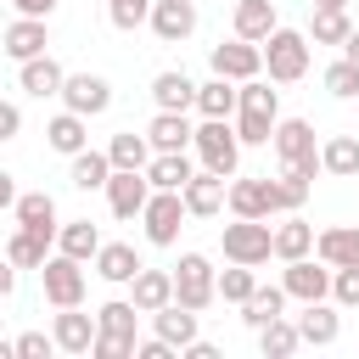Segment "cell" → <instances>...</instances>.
<instances>
[{
	"label": "cell",
	"mask_w": 359,
	"mask_h": 359,
	"mask_svg": "<svg viewBox=\"0 0 359 359\" xmlns=\"http://www.w3.org/2000/svg\"><path fill=\"white\" fill-rule=\"evenodd\" d=\"M17 67H22V73H17V84H22L28 95H39V101H45V95H56V90H62V79H67V67H62L50 50H39V56H28V62H17Z\"/></svg>",
	"instance_id": "cell-18"
},
{
	"label": "cell",
	"mask_w": 359,
	"mask_h": 359,
	"mask_svg": "<svg viewBox=\"0 0 359 359\" xmlns=\"http://www.w3.org/2000/svg\"><path fill=\"white\" fill-rule=\"evenodd\" d=\"M0 337H6V331H0Z\"/></svg>",
	"instance_id": "cell-54"
},
{
	"label": "cell",
	"mask_w": 359,
	"mask_h": 359,
	"mask_svg": "<svg viewBox=\"0 0 359 359\" xmlns=\"http://www.w3.org/2000/svg\"><path fill=\"white\" fill-rule=\"evenodd\" d=\"M180 348H168L163 337H151V342H135V359H174Z\"/></svg>",
	"instance_id": "cell-47"
},
{
	"label": "cell",
	"mask_w": 359,
	"mask_h": 359,
	"mask_svg": "<svg viewBox=\"0 0 359 359\" xmlns=\"http://www.w3.org/2000/svg\"><path fill=\"white\" fill-rule=\"evenodd\" d=\"M174 275V303L180 309H191V314H202L208 303H213V264H208V252H180V264L168 269Z\"/></svg>",
	"instance_id": "cell-3"
},
{
	"label": "cell",
	"mask_w": 359,
	"mask_h": 359,
	"mask_svg": "<svg viewBox=\"0 0 359 359\" xmlns=\"http://www.w3.org/2000/svg\"><path fill=\"white\" fill-rule=\"evenodd\" d=\"M252 286H258L252 264H230V269H219V275H213V297H224V303H247V297H252Z\"/></svg>",
	"instance_id": "cell-38"
},
{
	"label": "cell",
	"mask_w": 359,
	"mask_h": 359,
	"mask_svg": "<svg viewBox=\"0 0 359 359\" xmlns=\"http://www.w3.org/2000/svg\"><path fill=\"white\" fill-rule=\"evenodd\" d=\"M90 264H95V275H101L107 286H129V280H135V269H140V252H135L129 241H101Z\"/></svg>",
	"instance_id": "cell-16"
},
{
	"label": "cell",
	"mask_w": 359,
	"mask_h": 359,
	"mask_svg": "<svg viewBox=\"0 0 359 359\" xmlns=\"http://www.w3.org/2000/svg\"><path fill=\"white\" fill-rule=\"evenodd\" d=\"M39 280H45V303L50 309H79L84 303V264L67 258V252H50L39 264Z\"/></svg>",
	"instance_id": "cell-5"
},
{
	"label": "cell",
	"mask_w": 359,
	"mask_h": 359,
	"mask_svg": "<svg viewBox=\"0 0 359 359\" xmlns=\"http://www.w3.org/2000/svg\"><path fill=\"white\" fill-rule=\"evenodd\" d=\"M11 213H17L22 230H39V236L56 241V224H62V219H56V196H50V191H22V196L11 202Z\"/></svg>",
	"instance_id": "cell-19"
},
{
	"label": "cell",
	"mask_w": 359,
	"mask_h": 359,
	"mask_svg": "<svg viewBox=\"0 0 359 359\" xmlns=\"http://www.w3.org/2000/svg\"><path fill=\"white\" fill-rule=\"evenodd\" d=\"M50 342H56L62 353H90V342H95V314L62 309V314L50 320Z\"/></svg>",
	"instance_id": "cell-22"
},
{
	"label": "cell",
	"mask_w": 359,
	"mask_h": 359,
	"mask_svg": "<svg viewBox=\"0 0 359 359\" xmlns=\"http://www.w3.org/2000/svg\"><path fill=\"white\" fill-rule=\"evenodd\" d=\"M101 191H107V208H112V219H140V208H146V196H151V185H146V168H112Z\"/></svg>",
	"instance_id": "cell-8"
},
{
	"label": "cell",
	"mask_w": 359,
	"mask_h": 359,
	"mask_svg": "<svg viewBox=\"0 0 359 359\" xmlns=\"http://www.w3.org/2000/svg\"><path fill=\"white\" fill-rule=\"evenodd\" d=\"M353 101H359V95H353Z\"/></svg>",
	"instance_id": "cell-53"
},
{
	"label": "cell",
	"mask_w": 359,
	"mask_h": 359,
	"mask_svg": "<svg viewBox=\"0 0 359 359\" xmlns=\"http://www.w3.org/2000/svg\"><path fill=\"white\" fill-rule=\"evenodd\" d=\"M264 73H269V84H297L303 73H309V34L303 28H269L264 34Z\"/></svg>",
	"instance_id": "cell-1"
},
{
	"label": "cell",
	"mask_w": 359,
	"mask_h": 359,
	"mask_svg": "<svg viewBox=\"0 0 359 359\" xmlns=\"http://www.w3.org/2000/svg\"><path fill=\"white\" fill-rule=\"evenodd\" d=\"M320 168L337 174V180H353L359 174V135H331L320 146Z\"/></svg>",
	"instance_id": "cell-31"
},
{
	"label": "cell",
	"mask_w": 359,
	"mask_h": 359,
	"mask_svg": "<svg viewBox=\"0 0 359 359\" xmlns=\"http://www.w3.org/2000/svg\"><path fill=\"white\" fill-rule=\"evenodd\" d=\"M314 252V224L309 219H286V224H275L269 230V258H280V264H292V258H309Z\"/></svg>",
	"instance_id": "cell-20"
},
{
	"label": "cell",
	"mask_w": 359,
	"mask_h": 359,
	"mask_svg": "<svg viewBox=\"0 0 359 359\" xmlns=\"http://www.w3.org/2000/svg\"><path fill=\"white\" fill-rule=\"evenodd\" d=\"M219 247H224L230 264H252V269L269 264V219H236V224H224Z\"/></svg>",
	"instance_id": "cell-6"
},
{
	"label": "cell",
	"mask_w": 359,
	"mask_h": 359,
	"mask_svg": "<svg viewBox=\"0 0 359 359\" xmlns=\"http://www.w3.org/2000/svg\"><path fill=\"white\" fill-rule=\"evenodd\" d=\"M275 314H286V292H280V286H252V297L241 303V320L258 331V325H269Z\"/></svg>",
	"instance_id": "cell-37"
},
{
	"label": "cell",
	"mask_w": 359,
	"mask_h": 359,
	"mask_svg": "<svg viewBox=\"0 0 359 359\" xmlns=\"http://www.w3.org/2000/svg\"><path fill=\"white\" fill-rule=\"evenodd\" d=\"M11 202H17V185H11V174H6V168H0V213H6V208H11Z\"/></svg>",
	"instance_id": "cell-50"
},
{
	"label": "cell",
	"mask_w": 359,
	"mask_h": 359,
	"mask_svg": "<svg viewBox=\"0 0 359 359\" xmlns=\"http://www.w3.org/2000/svg\"><path fill=\"white\" fill-rule=\"evenodd\" d=\"M269 146H275V157H280V163H297V157H314V151H320V146H314V123H309V118H275Z\"/></svg>",
	"instance_id": "cell-15"
},
{
	"label": "cell",
	"mask_w": 359,
	"mask_h": 359,
	"mask_svg": "<svg viewBox=\"0 0 359 359\" xmlns=\"http://www.w3.org/2000/svg\"><path fill=\"white\" fill-rule=\"evenodd\" d=\"M11 292H17V264H11V258H0V303H6Z\"/></svg>",
	"instance_id": "cell-49"
},
{
	"label": "cell",
	"mask_w": 359,
	"mask_h": 359,
	"mask_svg": "<svg viewBox=\"0 0 359 359\" xmlns=\"http://www.w3.org/2000/svg\"><path fill=\"white\" fill-rule=\"evenodd\" d=\"M230 28H236V39L264 45V34H269V28H280V11H275V0H236Z\"/></svg>",
	"instance_id": "cell-17"
},
{
	"label": "cell",
	"mask_w": 359,
	"mask_h": 359,
	"mask_svg": "<svg viewBox=\"0 0 359 359\" xmlns=\"http://www.w3.org/2000/svg\"><path fill=\"white\" fill-rule=\"evenodd\" d=\"M314 258L342 269V264H359V224H331L314 236Z\"/></svg>",
	"instance_id": "cell-23"
},
{
	"label": "cell",
	"mask_w": 359,
	"mask_h": 359,
	"mask_svg": "<svg viewBox=\"0 0 359 359\" xmlns=\"http://www.w3.org/2000/svg\"><path fill=\"white\" fill-rule=\"evenodd\" d=\"M146 140H151V151H191V123H185V112H157V118L146 123Z\"/></svg>",
	"instance_id": "cell-28"
},
{
	"label": "cell",
	"mask_w": 359,
	"mask_h": 359,
	"mask_svg": "<svg viewBox=\"0 0 359 359\" xmlns=\"http://www.w3.org/2000/svg\"><path fill=\"white\" fill-rule=\"evenodd\" d=\"M224 174H213V168H196L185 185H180V202H185V213L191 219H213L219 208H224Z\"/></svg>",
	"instance_id": "cell-12"
},
{
	"label": "cell",
	"mask_w": 359,
	"mask_h": 359,
	"mask_svg": "<svg viewBox=\"0 0 359 359\" xmlns=\"http://www.w3.org/2000/svg\"><path fill=\"white\" fill-rule=\"evenodd\" d=\"M45 146L50 151H62V157H73V151H84L90 146V118H79V112H56L50 123H45Z\"/></svg>",
	"instance_id": "cell-24"
},
{
	"label": "cell",
	"mask_w": 359,
	"mask_h": 359,
	"mask_svg": "<svg viewBox=\"0 0 359 359\" xmlns=\"http://www.w3.org/2000/svg\"><path fill=\"white\" fill-rule=\"evenodd\" d=\"M129 303L140 309V314H151V309H163V303H174V275L168 269H135V280H129Z\"/></svg>",
	"instance_id": "cell-21"
},
{
	"label": "cell",
	"mask_w": 359,
	"mask_h": 359,
	"mask_svg": "<svg viewBox=\"0 0 359 359\" xmlns=\"http://www.w3.org/2000/svg\"><path fill=\"white\" fill-rule=\"evenodd\" d=\"M196 112L202 118H236V84L230 79H208V84H196Z\"/></svg>",
	"instance_id": "cell-34"
},
{
	"label": "cell",
	"mask_w": 359,
	"mask_h": 359,
	"mask_svg": "<svg viewBox=\"0 0 359 359\" xmlns=\"http://www.w3.org/2000/svg\"><path fill=\"white\" fill-rule=\"evenodd\" d=\"M185 202H180V191H151L146 196V208H140V224H146V241L151 247H174L180 241V230H185Z\"/></svg>",
	"instance_id": "cell-4"
},
{
	"label": "cell",
	"mask_w": 359,
	"mask_h": 359,
	"mask_svg": "<svg viewBox=\"0 0 359 359\" xmlns=\"http://www.w3.org/2000/svg\"><path fill=\"white\" fill-rule=\"evenodd\" d=\"M107 174H112V157H107V151H90V146H84V151H73L67 180H73L79 191H101V185H107Z\"/></svg>",
	"instance_id": "cell-35"
},
{
	"label": "cell",
	"mask_w": 359,
	"mask_h": 359,
	"mask_svg": "<svg viewBox=\"0 0 359 359\" xmlns=\"http://www.w3.org/2000/svg\"><path fill=\"white\" fill-rule=\"evenodd\" d=\"M151 101H157V112H191V107H196V84L168 67V73L151 79Z\"/></svg>",
	"instance_id": "cell-26"
},
{
	"label": "cell",
	"mask_w": 359,
	"mask_h": 359,
	"mask_svg": "<svg viewBox=\"0 0 359 359\" xmlns=\"http://www.w3.org/2000/svg\"><path fill=\"white\" fill-rule=\"evenodd\" d=\"M191 174H196L191 151H151V163H146V185L151 191H180Z\"/></svg>",
	"instance_id": "cell-25"
},
{
	"label": "cell",
	"mask_w": 359,
	"mask_h": 359,
	"mask_svg": "<svg viewBox=\"0 0 359 359\" xmlns=\"http://www.w3.org/2000/svg\"><path fill=\"white\" fill-rule=\"evenodd\" d=\"M280 292L297 297V303H314V297H331V264H314V258H292L280 269Z\"/></svg>",
	"instance_id": "cell-11"
},
{
	"label": "cell",
	"mask_w": 359,
	"mask_h": 359,
	"mask_svg": "<svg viewBox=\"0 0 359 359\" xmlns=\"http://www.w3.org/2000/svg\"><path fill=\"white\" fill-rule=\"evenodd\" d=\"M146 28L163 39V45H180L196 34V0H151L146 11Z\"/></svg>",
	"instance_id": "cell-10"
},
{
	"label": "cell",
	"mask_w": 359,
	"mask_h": 359,
	"mask_svg": "<svg viewBox=\"0 0 359 359\" xmlns=\"http://www.w3.org/2000/svg\"><path fill=\"white\" fill-rule=\"evenodd\" d=\"M146 11H151V0H107V22L123 28V34H135L146 22Z\"/></svg>",
	"instance_id": "cell-42"
},
{
	"label": "cell",
	"mask_w": 359,
	"mask_h": 359,
	"mask_svg": "<svg viewBox=\"0 0 359 359\" xmlns=\"http://www.w3.org/2000/svg\"><path fill=\"white\" fill-rule=\"evenodd\" d=\"M107 157H112V168H146L151 163V140L135 135V129H123V135L107 140Z\"/></svg>",
	"instance_id": "cell-36"
},
{
	"label": "cell",
	"mask_w": 359,
	"mask_h": 359,
	"mask_svg": "<svg viewBox=\"0 0 359 359\" xmlns=\"http://www.w3.org/2000/svg\"><path fill=\"white\" fill-rule=\"evenodd\" d=\"M50 45V28H45V17H17L6 34H0V50L11 56V62H28V56H39Z\"/></svg>",
	"instance_id": "cell-14"
},
{
	"label": "cell",
	"mask_w": 359,
	"mask_h": 359,
	"mask_svg": "<svg viewBox=\"0 0 359 359\" xmlns=\"http://www.w3.org/2000/svg\"><path fill=\"white\" fill-rule=\"evenodd\" d=\"M22 135V112H17V101H0V140H17Z\"/></svg>",
	"instance_id": "cell-46"
},
{
	"label": "cell",
	"mask_w": 359,
	"mask_h": 359,
	"mask_svg": "<svg viewBox=\"0 0 359 359\" xmlns=\"http://www.w3.org/2000/svg\"><path fill=\"white\" fill-rule=\"evenodd\" d=\"M342 56H348V62H359V28H348V39H342Z\"/></svg>",
	"instance_id": "cell-51"
},
{
	"label": "cell",
	"mask_w": 359,
	"mask_h": 359,
	"mask_svg": "<svg viewBox=\"0 0 359 359\" xmlns=\"http://www.w3.org/2000/svg\"><path fill=\"white\" fill-rule=\"evenodd\" d=\"M11 348H17V359H50V348H56V342H50L45 331H22Z\"/></svg>",
	"instance_id": "cell-45"
},
{
	"label": "cell",
	"mask_w": 359,
	"mask_h": 359,
	"mask_svg": "<svg viewBox=\"0 0 359 359\" xmlns=\"http://www.w3.org/2000/svg\"><path fill=\"white\" fill-rule=\"evenodd\" d=\"M213 73L219 79H230V84H241V79H258L264 73V50L252 45V39H219L213 45Z\"/></svg>",
	"instance_id": "cell-9"
},
{
	"label": "cell",
	"mask_w": 359,
	"mask_h": 359,
	"mask_svg": "<svg viewBox=\"0 0 359 359\" xmlns=\"http://www.w3.org/2000/svg\"><path fill=\"white\" fill-rule=\"evenodd\" d=\"M331 303L337 309H359V264L331 269Z\"/></svg>",
	"instance_id": "cell-43"
},
{
	"label": "cell",
	"mask_w": 359,
	"mask_h": 359,
	"mask_svg": "<svg viewBox=\"0 0 359 359\" xmlns=\"http://www.w3.org/2000/svg\"><path fill=\"white\" fill-rule=\"evenodd\" d=\"M297 337H303L309 348H331V342L342 337V314H337V303H331V297L303 303V314H297Z\"/></svg>",
	"instance_id": "cell-13"
},
{
	"label": "cell",
	"mask_w": 359,
	"mask_h": 359,
	"mask_svg": "<svg viewBox=\"0 0 359 359\" xmlns=\"http://www.w3.org/2000/svg\"><path fill=\"white\" fill-rule=\"evenodd\" d=\"M325 90H331L337 101H353V95H359V62L337 56V62L325 67Z\"/></svg>",
	"instance_id": "cell-41"
},
{
	"label": "cell",
	"mask_w": 359,
	"mask_h": 359,
	"mask_svg": "<svg viewBox=\"0 0 359 359\" xmlns=\"http://www.w3.org/2000/svg\"><path fill=\"white\" fill-rule=\"evenodd\" d=\"M95 247H101V230L90 224V219H67V224H56V252H67V258H95Z\"/></svg>",
	"instance_id": "cell-29"
},
{
	"label": "cell",
	"mask_w": 359,
	"mask_h": 359,
	"mask_svg": "<svg viewBox=\"0 0 359 359\" xmlns=\"http://www.w3.org/2000/svg\"><path fill=\"white\" fill-rule=\"evenodd\" d=\"M90 353H95V359H135V337H112V331H95Z\"/></svg>",
	"instance_id": "cell-44"
},
{
	"label": "cell",
	"mask_w": 359,
	"mask_h": 359,
	"mask_svg": "<svg viewBox=\"0 0 359 359\" xmlns=\"http://www.w3.org/2000/svg\"><path fill=\"white\" fill-rule=\"evenodd\" d=\"M348 28H353V17H348V11H325V6H314L303 34H309V45H342V39H348Z\"/></svg>",
	"instance_id": "cell-33"
},
{
	"label": "cell",
	"mask_w": 359,
	"mask_h": 359,
	"mask_svg": "<svg viewBox=\"0 0 359 359\" xmlns=\"http://www.w3.org/2000/svg\"><path fill=\"white\" fill-rule=\"evenodd\" d=\"M297 348H303V337H297V320L275 314L269 325H258V353H264V359H286V353H297Z\"/></svg>",
	"instance_id": "cell-30"
},
{
	"label": "cell",
	"mask_w": 359,
	"mask_h": 359,
	"mask_svg": "<svg viewBox=\"0 0 359 359\" xmlns=\"http://www.w3.org/2000/svg\"><path fill=\"white\" fill-rule=\"evenodd\" d=\"M17 6V17H50L56 11V0H11Z\"/></svg>",
	"instance_id": "cell-48"
},
{
	"label": "cell",
	"mask_w": 359,
	"mask_h": 359,
	"mask_svg": "<svg viewBox=\"0 0 359 359\" xmlns=\"http://www.w3.org/2000/svg\"><path fill=\"white\" fill-rule=\"evenodd\" d=\"M269 135H275V112L236 107V140H241V146H269Z\"/></svg>",
	"instance_id": "cell-39"
},
{
	"label": "cell",
	"mask_w": 359,
	"mask_h": 359,
	"mask_svg": "<svg viewBox=\"0 0 359 359\" xmlns=\"http://www.w3.org/2000/svg\"><path fill=\"white\" fill-rule=\"evenodd\" d=\"M56 95H62V107L79 112V118H101V112L112 107V84H107L101 73H67Z\"/></svg>",
	"instance_id": "cell-7"
},
{
	"label": "cell",
	"mask_w": 359,
	"mask_h": 359,
	"mask_svg": "<svg viewBox=\"0 0 359 359\" xmlns=\"http://www.w3.org/2000/svg\"><path fill=\"white\" fill-rule=\"evenodd\" d=\"M309 6H325V11H348V0H309Z\"/></svg>",
	"instance_id": "cell-52"
},
{
	"label": "cell",
	"mask_w": 359,
	"mask_h": 359,
	"mask_svg": "<svg viewBox=\"0 0 359 359\" xmlns=\"http://www.w3.org/2000/svg\"><path fill=\"white\" fill-rule=\"evenodd\" d=\"M191 151L202 157V168H213V174H236L241 168V140H236V123L230 118H202L196 129H191Z\"/></svg>",
	"instance_id": "cell-2"
},
{
	"label": "cell",
	"mask_w": 359,
	"mask_h": 359,
	"mask_svg": "<svg viewBox=\"0 0 359 359\" xmlns=\"http://www.w3.org/2000/svg\"><path fill=\"white\" fill-rule=\"evenodd\" d=\"M6 258L17 264V269H39L45 258H50V236H39V230H11V241H6Z\"/></svg>",
	"instance_id": "cell-32"
},
{
	"label": "cell",
	"mask_w": 359,
	"mask_h": 359,
	"mask_svg": "<svg viewBox=\"0 0 359 359\" xmlns=\"http://www.w3.org/2000/svg\"><path fill=\"white\" fill-rule=\"evenodd\" d=\"M151 337H163L168 348H185L196 337V314L180 303H163V309H151Z\"/></svg>",
	"instance_id": "cell-27"
},
{
	"label": "cell",
	"mask_w": 359,
	"mask_h": 359,
	"mask_svg": "<svg viewBox=\"0 0 359 359\" xmlns=\"http://www.w3.org/2000/svg\"><path fill=\"white\" fill-rule=\"evenodd\" d=\"M135 320H140V309L129 297H112L95 309V331H112V337H135Z\"/></svg>",
	"instance_id": "cell-40"
}]
</instances>
